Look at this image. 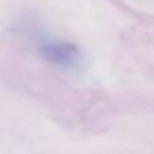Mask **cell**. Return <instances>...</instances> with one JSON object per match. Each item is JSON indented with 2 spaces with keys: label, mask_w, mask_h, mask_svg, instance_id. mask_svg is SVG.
<instances>
[{
  "label": "cell",
  "mask_w": 154,
  "mask_h": 154,
  "mask_svg": "<svg viewBox=\"0 0 154 154\" xmlns=\"http://www.w3.org/2000/svg\"><path fill=\"white\" fill-rule=\"evenodd\" d=\"M38 49L45 61L60 68L75 69L81 64V51L69 41L45 38L38 44Z\"/></svg>",
  "instance_id": "cell-1"
}]
</instances>
